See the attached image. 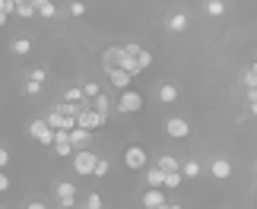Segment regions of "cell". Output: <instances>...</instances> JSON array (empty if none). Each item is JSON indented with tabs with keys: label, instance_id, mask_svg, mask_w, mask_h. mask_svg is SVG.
Segmentation results:
<instances>
[{
	"label": "cell",
	"instance_id": "cb8c5ba5",
	"mask_svg": "<svg viewBox=\"0 0 257 209\" xmlns=\"http://www.w3.org/2000/svg\"><path fill=\"white\" fill-rule=\"evenodd\" d=\"M181 181H184V171H169V174H165V187H172V190L181 187Z\"/></svg>",
	"mask_w": 257,
	"mask_h": 209
},
{
	"label": "cell",
	"instance_id": "7c38bea8",
	"mask_svg": "<svg viewBox=\"0 0 257 209\" xmlns=\"http://www.w3.org/2000/svg\"><path fill=\"white\" fill-rule=\"evenodd\" d=\"M54 196H57V203H61V200H73V196H76V184L73 181H61L54 187Z\"/></svg>",
	"mask_w": 257,
	"mask_h": 209
},
{
	"label": "cell",
	"instance_id": "4316f807",
	"mask_svg": "<svg viewBox=\"0 0 257 209\" xmlns=\"http://www.w3.org/2000/svg\"><path fill=\"white\" fill-rule=\"evenodd\" d=\"M108 168H111V162L98 155V165H95V174H92V177H105V174H108Z\"/></svg>",
	"mask_w": 257,
	"mask_h": 209
},
{
	"label": "cell",
	"instance_id": "e0dca14e",
	"mask_svg": "<svg viewBox=\"0 0 257 209\" xmlns=\"http://www.w3.org/2000/svg\"><path fill=\"white\" fill-rule=\"evenodd\" d=\"M156 165H159L165 174H169V171H181V162H178L175 155H159V162H156Z\"/></svg>",
	"mask_w": 257,
	"mask_h": 209
},
{
	"label": "cell",
	"instance_id": "603a6c76",
	"mask_svg": "<svg viewBox=\"0 0 257 209\" xmlns=\"http://www.w3.org/2000/svg\"><path fill=\"white\" fill-rule=\"evenodd\" d=\"M181 171H184V177H187V181H191V177H197V174H200V162H194V158H191V162H184V165H181Z\"/></svg>",
	"mask_w": 257,
	"mask_h": 209
},
{
	"label": "cell",
	"instance_id": "7402d4cb",
	"mask_svg": "<svg viewBox=\"0 0 257 209\" xmlns=\"http://www.w3.org/2000/svg\"><path fill=\"white\" fill-rule=\"evenodd\" d=\"M83 92H86V102H92L95 95H102V89H98V83H92V79H86V83H83Z\"/></svg>",
	"mask_w": 257,
	"mask_h": 209
},
{
	"label": "cell",
	"instance_id": "83f0119b",
	"mask_svg": "<svg viewBox=\"0 0 257 209\" xmlns=\"http://www.w3.org/2000/svg\"><path fill=\"white\" fill-rule=\"evenodd\" d=\"M86 209H102V193H89L86 196Z\"/></svg>",
	"mask_w": 257,
	"mask_h": 209
},
{
	"label": "cell",
	"instance_id": "2e32d148",
	"mask_svg": "<svg viewBox=\"0 0 257 209\" xmlns=\"http://www.w3.org/2000/svg\"><path fill=\"white\" fill-rule=\"evenodd\" d=\"M187 29V13H172L169 16V32H184Z\"/></svg>",
	"mask_w": 257,
	"mask_h": 209
},
{
	"label": "cell",
	"instance_id": "b9f144b4",
	"mask_svg": "<svg viewBox=\"0 0 257 209\" xmlns=\"http://www.w3.org/2000/svg\"><path fill=\"white\" fill-rule=\"evenodd\" d=\"M7 19H10L7 13H0V26H7Z\"/></svg>",
	"mask_w": 257,
	"mask_h": 209
},
{
	"label": "cell",
	"instance_id": "8d00e7d4",
	"mask_svg": "<svg viewBox=\"0 0 257 209\" xmlns=\"http://www.w3.org/2000/svg\"><path fill=\"white\" fill-rule=\"evenodd\" d=\"M61 209H76V196L73 200H61Z\"/></svg>",
	"mask_w": 257,
	"mask_h": 209
},
{
	"label": "cell",
	"instance_id": "e575fe53",
	"mask_svg": "<svg viewBox=\"0 0 257 209\" xmlns=\"http://www.w3.org/2000/svg\"><path fill=\"white\" fill-rule=\"evenodd\" d=\"M7 165H10V152L0 146V171H7Z\"/></svg>",
	"mask_w": 257,
	"mask_h": 209
},
{
	"label": "cell",
	"instance_id": "1f68e13d",
	"mask_svg": "<svg viewBox=\"0 0 257 209\" xmlns=\"http://www.w3.org/2000/svg\"><path fill=\"white\" fill-rule=\"evenodd\" d=\"M0 13L13 16V13H16V0H0Z\"/></svg>",
	"mask_w": 257,
	"mask_h": 209
},
{
	"label": "cell",
	"instance_id": "74e56055",
	"mask_svg": "<svg viewBox=\"0 0 257 209\" xmlns=\"http://www.w3.org/2000/svg\"><path fill=\"white\" fill-rule=\"evenodd\" d=\"M257 102V89H248V105H254Z\"/></svg>",
	"mask_w": 257,
	"mask_h": 209
},
{
	"label": "cell",
	"instance_id": "f546056e",
	"mask_svg": "<svg viewBox=\"0 0 257 209\" xmlns=\"http://www.w3.org/2000/svg\"><path fill=\"white\" fill-rule=\"evenodd\" d=\"M137 64H140L143 70H146V67H153V54H150V51H146V48H143V51L137 54Z\"/></svg>",
	"mask_w": 257,
	"mask_h": 209
},
{
	"label": "cell",
	"instance_id": "ffe728a7",
	"mask_svg": "<svg viewBox=\"0 0 257 209\" xmlns=\"http://www.w3.org/2000/svg\"><path fill=\"white\" fill-rule=\"evenodd\" d=\"M64 102H86V92H83V86H70L64 92Z\"/></svg>",
	"mask_w": 257,
	"mask_h": 209
},
{
	"label": "cell",
	"instance_id": "6da1fadb",
	"mask_svg": "<svg viewBox=\"0 0 257 209\" xmlns=\"http://www.w3.org/2000/svg\"><path fill=\"white\" fill-rule=\"evenodd\" d=\"M95 165H98V155L92 152V149H76L73 152V171L80 177H92Z\"/></svg>",
	"mask_w": 257,
	"mask_h": 209
},
{
	"label": "cell",
	"instance_id": "44dd1931",
	"mask_svg": "<svg viewBox=\"0 0 257 209\" xmlns=\"http://www.w3.org/2000/svg\"><path fill=\"white\" fill-rule=\"evenodd\" d=\"M38 13V7L32 4V0H29V4H16V16H23V19H32Z\"/></svg>",
	"mask_w": 257,
	"mask_h": 209
},
{
	"label": "cell",
	"instance_id": "277c9868",
	"mask_svg": "<svg viewBox=\"0 0 257 209\" xmlns=\"http://www.w3.org/2000/svg\"><path fill=\"white\" fill-rule=\"evenodd\" d=\"M105 121H108V117H102V114L92 108V102H89V108H83V114L76 117V127H83V130H98Z\"/></svg>",
	"mask_w": 257,
	"mask_h": 209
},
{
	"label": "cell",
	"instance_id": "30bf717a",
	"mask_svg": "<svg viewBox=\"0 0 257 209\" xmlns=\"http://www.w3.org/2000/svg\"><path fill=\"white\" fill-rule=\"evenodd\" d=\"M143 206H146V209H162V206H165L162 187H150V190L143 193Z\"/></svg>",
	"mask_w": 257,
	"mask_h": 209
},
{
	"label": "cell",
	"instance_id": "d6a6232c",
	"mask_svg": "<svg viewBox=\"0 0 257 209\" xmlns=\"http://www.w3.org/2000/svg\"><path fill=\"white\" fill-rule=\"evenodd\" d=\"M70 16H86V4H83V0H73V4H70Z\"/></svg>",
	"mask_w": 257,
	"mask_h": 209
},
{
	"label": "cell",
	"instance_id": "9c48e42d",
	"mask_svg": "<svg viewBox=\"0 0 257 209\" xmlns=\"http://www.w3.org/2000/svg\"><path fill=\"white\" fill-rule=\"evenodd\" d=\"M210 174L216 177V181H229V177H232V162L225 155H216L213 165H210Z\"/></svg>",
	"mask_w": 257,
	"mask_h": 209
},
{
	"label": "cell",
	"instance_id": "f35d334b",
	"mask_svg": "<svg viewBox=\"0 0 257 209\" xmlns=\"http://www.w3.org/2000/svg\"><path fill=\"white\" fill-rule=\"evenodd\" d=\"M26 209H48V206H45V203H38V200H32V203H29Z\"/></svg>",
	"mask_w": 257,
	"mask_h": 209
},
{
	"label": "cell",
	"instance_id": "d4e9b609",
	"mask_svg": "<svg viewBox=\"0 0 257 209\" xmlns=\"http://www.w3.org/2000/svg\"><path fill=\"white\" fill-rule=\"evenodd\" d=\"M29 48H32L29 38H16V42H13V54H29Z\"/></svg>",
	"mask_w": 257,
	"mask_h": 209
},
{
	"label": "cell",
	"instance_id": "4dcf8cb0",
	"mask_svg": "<svg viewBox=\"0 0 257 209\" xmlns=\"http://www.w3.org/2000/svg\"><path fill=\"white\" fill-rule=\"evenodd\" d=\"M45 76H48V73H45V70H42V67H35V70H29V79H32V83H42V86H45Z\"/></svg>",
	"mask_w": 257,
	"mask_h": 209
},
{
	"label": "cell",
	"instance_id": "ba28073f",
	"mask_svg": "<svg viewBox=\"0 0 257 209\" xmlns=\"http://www.w3.org/2000/svg\"><path fill=\"white\" fill-rule=\"evenodd\" d=\"M45 121H48L51 130H73V127H76V117H67L61 111H54V108H51V114H48Z\"/></svg>",
	"mask_w": 257,
	"mask_h": 209
},
{
	"label": "cell",
	"instance_id": "7a4b0ae2",
	"mask_svg": "<svg viewBox=\"0 0 257 209\" xmlns=\"http://www.w3.org/2000/svg\"><path fill=\"white\" fill-rule=\"evenodd\" d=\"M29 136H32L35 143H42V146H54V130L48 127L45 117H35V121L29 124Z\"/></svg>",
	"mask_w": 257,
	"mask_h": 209
},
{
	"label": "cell",
	"instance_id": "52a82bcc",
	"mask_svg": "<svg viewBox=\"0 0 257 209\" xmlns=\"http://www.w3.org/2000/svg\"><path fill=\"white\" fill-rule=\"evenodd\" d=\"M165 133L172 139H187L191 136V124H187L184 117H169V121H165Z\"/></svg>",
	"mask_w": 257,
	"mask_h": 209
},
{
	"label": "cell",
	"instance_id": "d6986e66",
	"mask_svg": "<svg viewBox=\"0 0 257 209\" xmlns=\"http://www.w3.org/2000/svg\"><path fill=\"white\" fill-rule=\"evenodd\" d=\"M92 108H95V111L102 114V117H108V114H111V102H108V98H105V92L92 98Z\"/></svg>",
	"mask_w": 257,
	"mask_h": 209
},
{
	"label": "cell",
	"instance_id": "3957f363",
	"mask_svg": "<svg viewBox=\"0 0 257 209\" xmlns=\"http://www.w3.org/2000/svg\"><path fill=\"white\" fill-rule=\"evenodd\" d=\"M117 111H121V114H140V111H143V95H140V92H134V89L121 92Z\"/></svg>",
	"mask_w": 257,
	"mask_h": 209
},
{
	"label": "cell",
	"instance_id": "9a60e30c",
	"mask_svg": "<svg viewBox=\"0 0 257 209\" xmlns=\"http://www.w3.org/2000/svg\"><path fill=\"white\" fill-rule=\"evenodd\" d=\"M146 184H150V187H165V171H162L159 165L146 171Z\"/></svg>",
	"mask_w": 257,
	"mask_h": 209
},
{
	"label": "cell",
	"instance_id": "7bdbcfd3",
	"mask_svg": "<svg viewBox=\"0 0 257 209\" xmlns=\"http://www.w3.org/2000/svg\"><path fill=\"white\" fill-rule=\"evenodd\" d=\"M254 67H257V64H254Z\"/></svg>",
	"mask_w": 257,
	"mask_h": 209
},
{
	"label": "cell",
	"instance_id": "d590c367",
	"mask_svg": "<svg viewBox=\"0 0 257 209\" xmlns=\"http://www.w3.org/2000/svg\"><path fill=\"white\" fill-rule=\"evenodd\" d=\"M10 190V177H7V171H0V193H7Z\"/></svg>",
	"mask_w": 257,
	"mask_h": 209
},
{
	"label": "cell",
	"instance_id": "ac0fdd59",
	"mask_svg": "<svg viewBox=\"0 0 257 209\" xmlns=\"http://www.w3.org/2000/svg\"><path fill=\"white\" fill-rule=\"evenodd\" d=\"M203 10H206V16L219 19V16L225 13V4H222V0H206V4H203Z\"/></svg>",
	"mask_w": 257,
	"mask_h": 209
},
{
	"label": "cell",
	"instance_id": "836d02e7",
	"mask_svg": "<svg viewBox=\"0 0 257 209\" xmlns=\"http://www.w3.org/2000/svg\"><path fill=\"white\" fill-rule=\"evenodd\" d=\"M23 92L26 95H38V92H42V83H32V79H29V83L23 86Z\"/></svg>",
	"mask_w": 257,
	"mask_h": 209
},
{
	"label": "cell",
	"instance_id": "60d3db41",
	"mask_svg": "<svg viewBox=\"0 0 257 209\" xmlns=\"http://www.w3.org/2000/svg\"><path fill=\"white\" fill-rule=\"evenodd\" d=\"M248 111H251V114L257 117V102H254V105H248Z\"/></svg>",
	"mask_w": 257,
	"mask_h": 209
},
{
	"label": "cell",
	"instance_id": "8992f818",
	"mask_svg": "<svg viewBox=\"0 0 257 209\" xmlns=\"http://www.w3.org/2000/svg\"><path fill=\"white\" fill-rule=\"evenodd\" d=\"M121 57H124V45L117 48V45H108L105 51H102V67H105V73H111V70L121 67Z\"/></svg>",
	"mask_w": 257,
	"mask_h": 209
},
{
	"label": "cell",
	"instance_id": "5b68a950",
	"mask_svg": "<svg viewBox=\"0 0 257 209\" xmlns=\"http://www.w3.org/2000/svg\"><path fill=\"white\" fill-rule=\"evenodd\" d=\"M146 149L143 146H127L124 149V165L131 168V171H137V168H146Z\"/></svg>",
	"mask_w": 257,
	"mask_h": 209
},
{
	"label": "cell",
	"instance_id": "f1b7e54d",
	"mask_svg": "<svg viewBox=\"0 0 257 209\" xmlns=\"http://www.w3.org/2000/svg\"><path fill=\"white\" fill-rule=\"evenodd\" d=\"M38 16H45V19H54V16H57V7H54V4H45V7H38Z\"/></svg>",
	"mask_w": 257,
	"mask_h": 209
},
{
	"label": "cell",
	"instance_id": "4fadbf2b",
	"mask_svg": "<svg viewBox=\"0 0 257 209\" xmlns=\"http://www.w3.org/2000/svg\"><path fill=\"white\" fill-rule=\"evenodd\" d=\"M89 136H92V130H83V127H73V130H70V143H73V149H86Z\"/></svg>",
	"mask_w": 257,
	"mask_h": 209
},
{
	"label": "cell",
	"instance_id": "484cf974",
	"mask_svg": "<svg viewBox=\"0 0 257 209\" xmlns=\"http://www.w3.org/2000/svg\"><path fill=\"white\" fill-rule=\"evenodd\" d=\"M241 83H244V89H257V67H251L248 73H244Z\"/></svg>",
	"mask_w": 257,
	"mask_h": 209
},
{
	"label": "cell",
	"instance_id": "5bb4252c",
	"mask_svg": "<svg viewBox=\"0 0 257 209\" xmlns=\"http://www.w3.org/2000/svg\"><path fill=\"white\" fill-rule=\"evenodd\" d=\"M159 102H162V105H175V102H178V86H172V83L159 86Z\"/></svg>",
	"mask_w": 257,
	"mask_h": 209
},
{
	"label": "cell",
	"instance_id": "ab89813d",
	"mask_svg": "<svg viewBox=\"0 0 257 209\" xmlns=\"http://www.w3.org/2000/svg\"><path fill=\"white\" fill-rule=\"evenodd\" d=\"M32 4H35V7H45V4H51V0H32Z\"/></svg>",
	"mask_w": 257,
	"mask_h": 209
},
{
	"label": "cell",
	"instance_id": "8fae6325",
	"mask_svg": "<svg viewBox=\"0 0 257 209\" xmlns=\"http://www.w3.org/2000/svg\"><path fill=\"white\" fill-rule=\"evenodd\" d=\"M108 79H111V86H117V89H121V92H127V89H131V73H127V70H121V67H117V70H111V73H108Z\"/></svg>",
	"mask_w": 257,
	"mask_h": 209
}]
</instances>
